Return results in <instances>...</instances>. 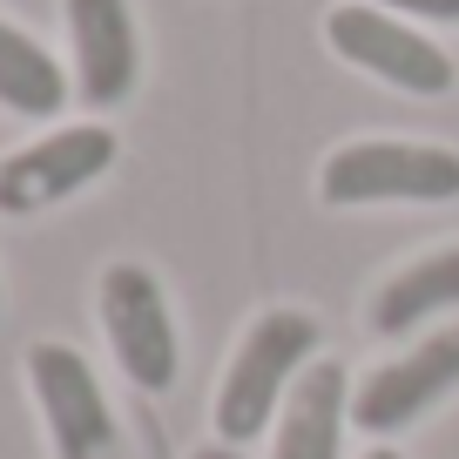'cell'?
Wrapping results in <instances>:
<instances>
[{
    "label": "cell",
    "mask_w": 459,
    "mask_h": 459,
    "mask_svg": "<svg viewBox=\"0 0 459 459\" xmlns=\"http://www.w3.org/2000/svg\"><path fill=\"white\" fill-rule=\"evenodd\" d=\"M317 338H325L317 317L311 311H290V304L250 317L244 338H237V351H230V365H223L216 405H210L216 439L237 446V453H244L250 439H264V426L284 412L290 385L317 365Z\"/></svg>",
    "instance_id": "cell-1"
},
{
    "label": "cell",
    "mask_w": 459,
    "mask_h": 459,
    "mask_svg": "<svg viewBox=\"0 0 459 459\" xmlns=\"http://www.w3.org/2000/svg\"><path fill=\"white\" fill-rule=\"evenodd\" d=\"M317 203L372 210V203H459V149L419 135H351L317 162Z\"/></svg>",
    "instance_id": "cell-2"
},
{
    "label": "cell",
    "mask_w": 459,
    "mask_h": 459,
    "mask_svg": "<svg viewBox=\"0 0 459 459\" xmlns=\"http://www.w3.org/2000/svg\"><path fill=\"white\" fill-rule=\"evenodd\" d=\"M95 317H101V338H108V359L122 365L135 392H169L176 372H183V338H176V317H169V290L149 264H108L95 277Z\"/></svg>",
    "instance_id": "cell-3"
},
{
    "label": "cell",
    "mask_w": 459,
    "mask_h": 459,
    "mask_svg": "<svg viewBox=\"0 0 459 459\" xmlns=\"http://www.w3.org/2000/svg\"><path fill=\"white\" fill-rule=\"evenodd\" d=\"M325 48L344 61V68H359V74L399 88V95H419V101H439V95L459 88L453 55H446L419 21L385 14V7H365V0H338L325 14Z\"/></svg>",
    "instance_id": "cell-4"
},
{
    "label": "cell",
    "mask_w": 459,
    "mask_h": 459,
    "mask_svg": "<svg viewBox=\"0 0 459 459\" xmlns=\"http://www.w3.org/2000/svg\"><path fill=\"white\" fill-rule=\"evenodd\" d=\"M28 392L41 432L55 446V459H122V426H115V405L101 392L95 365L61 338L28 344Z\"/></svg>",
    "instance_id": "cell-5"
},
{
    "label": "cell",
    "mask_w": 459,
    "mask_h": 459,
    "mask_svg": "<svg viewBox=\"0 0 459 459\" xmlns=\"http://www.w3.org/2000/svg\"><path fill=\"white\" fill-rule=\"evenodd\" d=\"M115 156H122V143L108 122H55L48 135L0 156V216H41L82 196L88 183L115 169Z\"/></svg>",
    "instance_id": "cell-6"
},
{
    "label": "cell",
    "mask_w": 459,
    "mask_h": 459,
    "mask_svg": "<svg viewBox=\"0 0 459 459\" xmlns=\"http://www.w3.org/2000/svg\"><path fill=\"white\" fill-rule=\"evenodd\" d=\"M459 392V317L439 325L426 344H412L405 359H385L351 385V426L365 439H392V432L419 426L432 405Z\"/></svg>",
    "instance_id": "cell-7"
},
{
    "label": "cell",
    "mask_w": 459,
    "mask_h": 459,
    "mask_svg": "<svg viewBox=\"0 0 459 459\" xmlns=\"http://www.w3.org/2000/svg\"><path fill=\"white\" fill-rule=\"evenodd\" d=\"M61 34H68V82L74 101L95 115L122 108L143 82V28L129 0H61Z\"/></svg>",
    "instance_id": "cell-8"
},
{
    "label": "cell",
    "mask_w": 459,
    "mask_h": 459,
    "mask_svg": "<svg viewBox=\"0 0 459 459\" xmlns=\"http://www.w3.org/2000/svg\"><path fill=\"white\" fill-rule=\"evenodd\" d=\"M446 311H459V237L419 250L412 264H399V271L372 290V304H365V331H372L378 344H399V338H412L426 317H446Z\"/></svg>",
    "instance_id": "cell-9"
},
{
    "label": "cell",
    "mask_w": 459,
    "mask_h": 459,
    "mask_svg": "<svg viewBox=\"0 0 459 459\" xmlns=\"http://www.w3.org/2000/svg\"><path fill=\"white\" fill-rule=\"evenodd\" d=\"M344 419H351V378H344V365L317 359L290 385L284 412H277L271 459H338L344 453Z\"/></svg>",
    "instance_id": "cell-10"
},
{
    "label": "cell",
    "mask_w": 459,
    "mask_h": 459,
    "mask_svg": "<svg viewBox=\"0 0 459 459\" xmlns=\"http://www.w3.org/2000/svg\"><path fill=\"white\" fill-rule=\"evenodd\" d=\"M68 95H74L68 61H55L21 21L0 14V108L28 115V122H55L68 108Z\"/></svg>",
    "instance_id": "cell-11"
},
{
    "label": "cell",
    "mask_w": 459,
    "mask_h": 459,
    "mask_svg": "<svg viewBox=\"0 0 459 459\" xmlns=\"http://www.w3.org/2000/svg\"><path fill=\"white\" fill-rule=\"evenodd\" d=\"M365 7L405 14V21H419V28H459V0H365Z\"/></svg>",
    "instance_id": "cell-12"
},
{
    "label": "cell",
    "mask_w": 459,
    "mask_h": 459,
    "mask_svg": "<svg viewBox=\"0 0 459 459\" xmlns=\"http://www.w3.org/2000/svg\"><path fill=\"white\" fill-rule=\"evenodd\" d=\"M196 459H244V453H237V446H223V439H210V446H203Z\"/></svg>",
    "instance_id": "cell-13"
},
{
    "label": "cell",
    "mask_w": 459,
    "mask_h": 459,
    "mask_svg": "<svg viewBox=\"0 0 459 459\" xmlns=\"http://www.w3.org/2000/svg\"><path fill=\"white\" fill-rule=\"evenodd\" d=\"M365 459H405V453H399V446H372Z\"/></svg>",
    "instance_id": "cell-14"
},
{
    "label": "cell",
    "mask_w": 459,
    "mask_h": 459,
    "mask_svg": "<svg viewBox=\"0 0 459 459\" xmlns=\"http://www.w3.org/2000/svg\"><path fill=\"white\" fill-rule=\"evenodd\" d=\"M0 298H7V290H0Z\"/></svg>",
    "instance_id": "cell-15"
}]
</instances>
